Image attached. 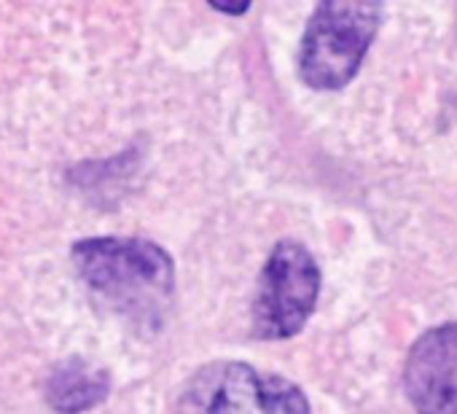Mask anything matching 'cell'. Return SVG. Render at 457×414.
<instances>
[{
  "instance_id": "6da1fadb",
  "label": "cell",
  "mask_w": 457,
  "mask_h": 414,
  "mask_svg": "<svg viewBox=\"0 0 457 414\" xmlns=\"http://www.w3.org/2000/svg\"><path fill=\"white\" fill-rule=\"evenodd\" d=\"M73 264L100 299L132 320L159 323L175 291V264L151 240H81L73 245Z\"/></svg>"
},
{
  "instance_id": "7a4b0ae2",
  "label": "cell",
  "mask_w": 457,
  "mask_h": 414,
  "mask_svg": "<svg viewBox=\"0 0 457 414\" xmlns=\"http://www.w3.org/2000/svg\"><path fill=\"white\" fill-rule=\"evenodd\" d=\"M379 4H320L307 25L299 54V73L307 87L331 92L347 87L382 25Z\"/></svg>"
},
{
  "instance_id": "3957f363",
  "label": "cell",
  "mask_w": 457,
  "mask_h": 414,
  "mask_svg": "<svg viewBox=\"0 0 457 414\" xmlns=\"http://www.w3.org/2000/svg\"><path fill=\"white\" fill-rule=\"evenodd\" d=\"M178 414H310V403L280 374L240 360H218L202 366L186 382Z\"/></svg>"
},
{
  "instance_id": "277c9868",
  "label": "cell",
  "mask_w": 457,
  "mask_h": 414,
  "mask_svg": "<svg viewBox=\"0 0 457 414\" xmlns=\"http://www.w3.org/2000/svg\"><path fill=\"white\" fill-rule=\"evenodd\" d=\"M320 294V269L312 253L299 243H280L270 253L259 277L253 326L262 339L296 336L315 312Z\"/></svg>"
},
{
  "instance_id": "5b68a950",
  "label": "cell",
  "mask_w": 457,
  "mask_h": 414,
  "mask_svg": "<svg viewBox=\"0 0 457 414\" xmlns=\"http://www.w3.org/2000/svg\"><path fill=\"white\" fill-rule=\"evenodd\" d=\"M403 387L417 414H457V323L428 328L411 344Z\"/></svg>"
},
{
  "instance_id": "8992f818",
  "label": "cell",
  "mask_w": 457,
  "mask_h": 414,
  "mask_svg": "<svg viewBox=\"0 0 457 414\" xmlns=\"http://www.w3.org/2000/svg\"><path fill=\"white\" fill-rule=\"evenodd\" d=\"M111 393V377L81 358L60 363L46 382V401L60 414H81L95 409Z\"/></svg>"
},
{
  "instance_id": "52a82bcc",
  "label": "cell",
  "mask_w": 457,
  "mask_h": 414,
  "mask_svg": "<svg viewBox=\"0 0 457 414\" xmlns=\"http://www.w3.org/2000/svg\"><path fill=\"white\" fill-rule=\"evenodd\" d=\"M212 9L215 12H223V14H243L248 6H232V9H228V6H220V4H212Z\"/></svg>"
}]
</instances>
